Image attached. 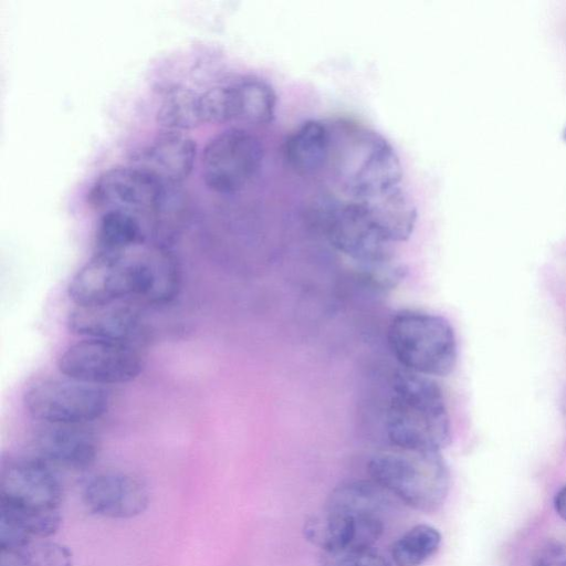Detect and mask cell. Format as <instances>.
<instances>
[{"instance_id": "obj_1", "label": "cell", "mask_w": 566, "mask_h": 566, "mask_svg": "<svg viewBox=\"0 0 566 566\" xmlns=\"http://www.w3.org/2000/svg\"><path fill=\"white\" fill-rule=\"evenodd\" d=\"M385 431L394 448L440 452L451 441V422L440 386L431 377L395 373L385 413Z\"/></svg>"}, {"instance_id": "obj_2", "label": "cell", "mask_w": 566, "mask_h": 566, "mask_svg": "<svg viewBox=\"0 0 566 566\" xmlns=\"http://www.w3.org/2000/svg\"><path fill=\"white\" fill-rule=\"evenodd\" d=\"M389 349L402 369L427 377H446L457 364L454 331L444 317L406 308L387 327Z\"/></svg>"}, {"instance_id": "obj_3", "label": "cell", "mask_w": 566, "mask_h": 566, "mask_svg": "<svg viewBox=\"0 0 566 566\" xmlns=\"http://www.w3.org/2000/svg\"><path fill=\"white\" fill-rule=\"evenodd\" d=\"M367 471L377 485L421 512L437 511L448 496L450 475L440 452L394 448L371 457Z\"/></svg>"}, {"instance_id": "obj_4", "label": "cell", "mask_w": 566, "mask_h": 566, "mask_svg": "<svg viewBox=\"0 0 566 566\" xmlns=\"http://www.w3.org/2000/svg\"><path fill=\"white\" fill-rule=\"evenodd\" d=\"M345 156L344 186L349 200L364 209H376L403 199L402 167L392 146L380 135L350 133Z\"/></svg>"}, {"instance_id": "obj_5", "label": "cell", "mask_w": 566, "mask_h": 566, "mask_svg": "<svg viewBox=\"0 0 566 566\" xmlns=\"http://www.w3.org/2000/svg\"><path fill=\"white\" fill-rule=\"evenodd\" d=\"M311 219L334 249L358 263L363 274L396 262L392 243L355 202L323 197L313 203Z\"/></svg>"}, {"instance_id": "obj_6", "label": "cell", "mask_w": 566, "mask_h": 566, "mask_svg": "<svg viewBox=\"0 0 566 566\" xmlns=\"http://www.w3.org/2000/svg\"><path fill=\"white\" fill-rule=\"evenodd\" d=\"M171 187L133 165L116 167L96 179L90 200L102 213L123 212L160 227L171 210Z\"/></svg>"}, {"instance_id": "obj_7", "label": "cell", "mask_w": 566, "mask_h": 566, "mask_svg": "<svg viewBox=\"0 0 566 566\" xmlns=\"http://www.w3.org/2000/svg\"><path fill=\"white\" fill-rule=\"evenodd\" d=\"M28 413L39 423L87 424L99 419L109 398L103 387L71 378H42L23 394Z\"/></svg>"}, {"instance_id": "obj_8", "label": "cell", "mask_w": 566, "mask_h": 566, "mask_svg": "<svg viewBox=\"0 0 566 566\" xmlns=\"http://www.w3.org/2000/svg\"><path fill=\"white\" fill-rule=\"evenodd\" d=\"M276 105L274 88L266 81L251 75L191 96L195 123L266 124L274 118Z\"/></svg>"}, {"instance_id": "obj_9", "label": "cell", "mask_w": 566, "mask_h": 566, "mask_svg": "<svg viewBox=\"0 0 566 566\" xmlns=\"http://www.w3.org/2000/svg\"><path fill=\"white\" fill-rule=\"evenodd\" d=\"M263 160L264 149L256 136L243 128H230L206 145L202 178L214 192L234 193L253 182Z\"/></svg>"}, {"instance_id": "obj_10", "label": "cell", "mask_w": 566, "mask_h": 566, "mask_svg": "<svg viewBox=\"0 0 566 566\" xmlns=\"http://www.w3.org/2000/svg\"><path fill=\"white\" fill-rule=\"evenodd\" d=\"M57 366L67 378L102 387L134 380L143 370V360L133 346L84 338L64 350Z\"/></svg>"}, {"instance_id": "obj_11", "label": "cell", "mask_w": 566, "mask_h": 566, "mask_svg": "<svg viewBox=\"0 0 566 566\" xmlns=\"http://www.w3.org/2000/svg\"><path fill=\"white\" fill-rule=\"evenodd\" d=\"M62 496V485L44 460L19 457L2 461L0 507L29 515L60 512Z\"/></svg>"}, {"instance_id": "obj_12", "label": "cell", "mask_w": 566, "mask_h": 566, "mask_svg": "<svg viewBox=\"0 0 566 566\" xmlns=\"http://www.w3.org/2000/svg\"><path fill=\"white\" fill-rule=\"evenodd\" d=\"M384 532L381 515L356 514L326 506L303 527L304 537L323 552L371 547Z\"/></svg>"}, {"instance_id": "obj_13", "label": "cell", "mask_w": 566, "mask_h": 566, "mask_svg": "<svg viewBox=\"0 0 566 566\" xmlns=\"http://www.w3.org/2000/svg\"><path fill=\"white\" fill-rule=\"evenodd\" d=\"M83 502L96 515L128 520L144 513L149 505L145 483L123 472H103L92 476L84 486Z\"/></svg>"}, {"instance_id": "obj_14", "label": "cell", "mask_w": 566, "mask_h": 566, "mask_svg": "<svg viewBox=\"0 0 566 566\" xmlns=\"http://www.w3.org/2000/svg\"><path fill=\"white\" fill-rule=\"evenodd\" d=\"M67 325L74 334L85 338L108 340L133 346L145 332L142 314L133 302L103 306H75Z\"/></svg>"}, {"instance_id": "obj_15", "label": "cell", "mask_w": 566, "mask_h": 566, "mask_svg": "<svg viewBox=\"0 0 566 566\" xmlns=\"http://www.w3.org/2000/svg\"><path fill=\"white\" fill-rule=\"evenodd\" d=\"M38 458L50 465L84 471L91 468L99 452V441L87 424L40 423L34 434Z\"/></svg>"}, {"instance_id": "obj_16", "label": "cell", "mask_w": 566, "mask_h": 566, "mask_svg": "<svg viewBox=\"0 0 566 566\" xmlns=\"http://www.w3.org/2000/svg\"><path fill=\"white\" fill-rule=\"evenodd\" d=\"M196 156L197 146L190 137L167 133L137 153L132 165L166 186H176L190 175Z\"/></svg>"}, {"instance_id": "obj_17", "label": "cell", "mask_w": 566, "mask_h": 566, "mask_svg": "<svg viewBox=\"0 0 566 566\" xmlns=\"http://www.w3.org/2000/svg\"><path fill=\"white\" fill-rule=\"evenodd\" d=\"M332 132L322 122L302 123L286 138L283 156L289 168L300 176L319 171L329 160Z\"/></svg>"}, {"instance_id": "obj_18", "label": "cell", "mask_w": 566, "mask_h": 566, "mask_svg": "<svg viewBox=\"0 0 566 566\" xmlns=\"http://www.w3.org/2000/svg\"><path fill=\"white\" fill-rule=\"evenodd\" d=\"M145 229L135 217L116 211L103 212L97 226V252H124L145 244Z\"/></svg>"}, {"instance_id": "obj_19", "label": "cell", "mask_w": 566, "mask_h": 566, "mask_svg": "<svg viewBox=\"0 0 566 566\" xmlns=\"http://www.w3.org/2000/svg\"><path fill=\"white\" fill-rule=\"evenodd\" d=\"M440 532L427 524L416 525L401 534L390 547L397 566H419L437 553L441 544Z\"/></svg>"}, {"instance_id": "obj_20", "label": "cell", "mask_w": 566, "mask_h": 566, "mask_svg": "<svg viewBox=\"0 0 566 566\" xmlns=\"http://www.w3.org/2000/svg\"><path fill=\"white\" fill-rule=\"evenodd\" d=\"M322 566H391V563L371 547H353L323 552Z\"/></svg>"}, {"instance_id": "obj_21", "label": "cell", "mask_w": 566, "mask_h": 566, "mask_svg": "<svg viewBox=\"0 0 566 566\" xmlns=\"http://www.w3.org/2000/svg\"><path fill=\"white\" fill-rule=\"evenodd\" d=\"M34 566H72V552L69 547L54 543L44 542L39 544L31 555Z\"/></svg>"}, {"instance_id": "obj_22", "label": "cell", "mask_w": 566, "mask_h": 566, "mask_svg": "<svg viewBox=\"0 0 566 566\" xmlns=\"http://www.w3.org/2000/svg\"><path fill=\"white\" fill-rule=\"evenodd\" d=\"M531 566H566V544L558 539H547L532 554Z\"/></svg>"}, {"instance_id": "obj_23", "label": "cell", "mask_w": 566, "mask_h": 566, "mask_svg": "<svg viewBox=\"0 0 566 566\" xmlns=\"http://www.w3.org/2000/svg\"><path fill=\"white\" fill-rule=\"evenodd\" d=\"M1 566H34L31 555L24 549H1Z\"/></svg>"}, {"instance_id": "obj_24", "label": "cell", "mask_w": 566, "mask_h": 566, "mask_svg": "<svg viewBox=\"0 0 566 566\" xmlns=\"http://www.w3.org/2000/svg\"><path fill=\"white\" fill-rule=\"evenodd\" d=\"M554 509L557 515L566 521V485H564L554 497Z\"/></svg>"}, {"instance_id": "obj_25", "label": "cell", "mask_w": 566, "mask_h": 566, "mask_svg": "<svg viewBox=\"0 0 566 566\" xmlns=\"http://www.w3.org/2000/svg\"><path fill=\"white\" fill-rule=\"evenodd\" d=\"M563 135H564V138H565V140H566V127H565V129H564Z\"/></svg>"}]
</instances>
